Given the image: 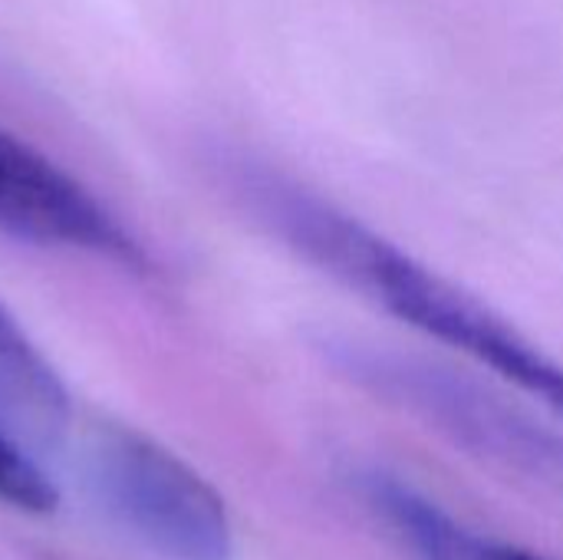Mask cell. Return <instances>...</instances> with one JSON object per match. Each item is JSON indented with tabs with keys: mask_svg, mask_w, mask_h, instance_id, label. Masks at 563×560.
Wrapping results in <instances>:
<instances>
[{
	"mask_svg": "<svg viewBox=\"0 0 563 560\" xmlns=\"http://www.w3.org/2000/svg\"><path fill=\"white\" fill-rule=\"evenodd\" d=\"M69 426V393L16 317L0 304V432L26 452L53 446Z\"/></svg>",
	"mask_w": 563,
	"mask_h": 560,
	"instance_id": "4",
	"label": "cell"
},
{
	"mask_svg": "<svg viewBox=\"0 0 563 560\" xmlns=\"http://www.w3.org/2000/svg\"><path fill=\"white\" fill-rule=\"evenodd\" d=\"M356 492L379 525L412 560H485L492 538L478 535L439 502L399 475L369 469L356 475Z\"/></svg>",
	"mask_w": 563,
	"mask_h": 560,
	"instance_id": "5",
	"label": "cell"
},
{
	"mask_svg": "<svg viewBox=\"0 0 563 560\" xmlns=\"http://www.w3.org/2000/svg\"><path fill=\"white\" fill-rule=\"evenodd\" d=\"M224 178L251 218L297 257L563 419V366L495 307L280 168L234 155L224 158Z\"/></svg>",
	"mask_w": 563,
	"mask_h": 560,
	"instance_id": "1",
	"label": "cell"
},
{
	"mask_svg": "<svg viewBox=\"0 0 563 560\" xmlns=\"http://www.w3.org/2000/svg\"><path fill=\"white\" fill-rule=\"evenodd\" d=\"M86 482L102 512L155 558H234V525L221 492L158 439L102 429L86 452Z\"/></svg>",
	"mask_w": 563,
	"mask_h": 560,
	"instance_id": "2",
	"label": "cell"
},
{
	"mask_svg": "<svg viewBox=\"0 0 563 560\" xmlns=\"http://www.w3.org/2000/svg\"><path fill=\"white\" fill-rule=\"evenodd\" d=\"M485 560H548L541 558V554H534V551H525V548H518V545H501V541H492L488 545V554Z\"/></svg>",
	"mask_w": 563,
	"mask_h": 560,
	"instance_id": "7",
	"label": "cell"
},
{
	"mask_svg": "<svg viewBox=\"0 0 563 560\" xmlns=\"http://www.w3.org/2000/svg\"><path fill=\"white\" fill-rule=\"evenodd\" d=\"M0 231L43 248L145 264L142 244L66 168L0 125Z\"/></svg>",
	"mask_w": 563,
	"mask_h": 560,
	"instance_id": "3",
	"label": "cell"
},
{
	"mask_svg": "<svg viewBox=\"0 0 563 560\" xmlns=\"http://www.w3.org/2000/svg\"><path fill=\"white\" fill-rule=\"evenodd\" d=\"M0 502L26 515H49L59 502L43 465L7 432H0Z\"/></svg>",
	"mask_w": 563,
	"mask_h": 560,
	"instance_id": "6",
	"label": "cell"
}]
</instances>
